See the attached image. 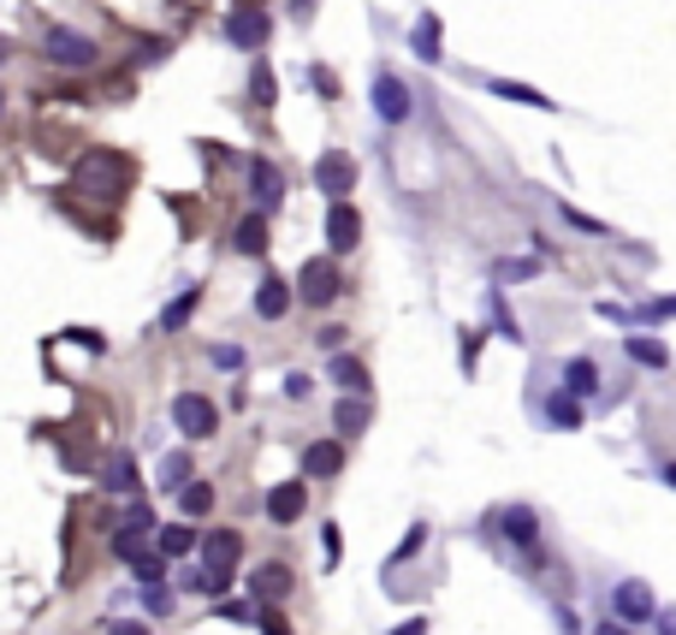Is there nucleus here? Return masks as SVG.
Instances as JSON below:
<instances>
[{
  "label": "nucleus",
  "mask_w": 676,
  "mask_h": 635,
  "mask_svg": "<svg viewBox=\"0 0 676 635\" xmlns=\"http://www.w3.org/2000/svg\"><path fill=\"white\" fill-rule=\"evenodd\" d=\"M392 635H428V617H409L404 630H392Z\"/></svg>",
  "instance_id": "obj_43"
},
{
  "label": "nucleus",
  "mask_w": 676,
  "mask_h": 635,
  "mask_svg": "<svg viewBox=\"0 0 676 635\" xmlns=\"http://www.w3.org/2000/svg\"><path fill=\"white\" fill-rule=\"evenodd\" d=\"M498 274H505V279H534V274H540V261H505Z\"/></svg>",
  "instance_id": "obj_35"
},
{
  "label": "nucleus",
  "mask_w": 676,
  "mask_h": 635,
  "mask_svg": "<svg viewBox=\"0 0 676 635\" xmlns=\"http://www.w3.org/2000/svg\"><path fill=\"white\" fill-rule=\"evenodd\" d=\"M374 113H380L386 125H404L409 113H416V101H409V83L392 78V71H380V78H374Z\"/></svg>",
  "instance_id": "obj_7"
},
{
  "label": "nucleus",
  "mask_w": 676,
  "mask_h": 635,
  "mask_svg": "<svg viewBox=\"0 0 676 635\" xmlns=\"http://www.w3.org/2000/svg\"><path fill=\"white\" fill-rule=\"evenodd\" d=\"M291 7H297V19H303V12H308V0H291Z\"/></svg>",
  "instance_id": "obj_47"
},
{
  "label": "nucleus",
  "mask_w": 676,
  "mask_h": 635,
  "mask_svg": "<svg viewBox=\"0 0 676 635\" xmlns=\"http://www.w3.org/2000/svg\"><path fill=\"white\" fill-rule=\"evenodd\" d=\"M268 31H273L268 12H256V7H238V12L226 19V36L238 42V48H261V42H268Z\"/></svg>",
  "instance_id": "obj_11"
},
{
  "label": "nucleus",
  "mask_w": 676,
  "mask_h": 635,
  "mask_svg": "<svg viewBox=\"0 0 676 635\" xmlns=\"http://www.w3.org/2000/svg\"><path fill=\"white\" fill-rule=\"evenodd\" d=\"M303 505H308V487L303 481H279L268 493V516H273V523H297Z\"/></svg>",
  "instance_id": "obj_13"
},
{
  "label": "nucleus",
  "mask_w": 676,
  "mask_h": 635,
  "mask_svg": "<svg viewBox=\"0 0 676 635\" xmlns=\"http://www.w3.org/2000/svg\"><path fill=\"white\" fill-rule=\"evenodd\" d=\"M256 624H261V635H291V624H285V617H279V612H261Z\"/></svg>",
  "instance_id": "obj_36"
},
{
  "label": "nucleus",
  "mask_w": 676,
  "mask_h": 635,
  "mask_svg": "<svg viewBox=\"0 0 676 635\" xmlns=\"http://www.w3.org/2000/svg\"><path fill=\"white\" fill-rule=\"evenodd\" d=\"M487 528H498L505 541H517V546H534L540 541V516L528 511V505H510V511H498Z\"/></svg>",
  "instance_id": "obj_10"
},
{
  "label": "nucleus",
  "mask_w": 676,
  "mask_h": 635,
  "mask_svg": "<svg viewBox=\"0 0 676 635\" xmlns=\"http://www.w3.org/2000/svg\"><path fill=\"white\" fill-rule=\"evenodd\" d=\"M196 546H202V565H209V570H232V565H238V553H244V541L232 535V528H209Z\"/></svg>",
  "instance_id": "obj_12"
},
{
  "label": "nucleus",
  "mask_w": 676,
  "mask_h": 635,
  "mask_svg": "<svg viewBox=\"0 0 676 635\" xmlns=\"http://www.w3.org/2000/svg\"><path fill=\"white\" fill-rule=\"evenodd\" d=\"M108 635H149V630H143V624H113Z\"/></svg>",
  "instance_id": "obj_44"
},
{
  "label": "nucleus",
  "mask_w": 676,
  "mask_h": 635,
  "mask_svg": "<svg viewBox=\"0 0 676 635\" xmlns=\"http://www.w3.org/2000/svg\"><path fill=\"white\" fill-rule=\"evenodd\" d=\"M374 422V410H369V398H338V410H333V427H338V434H362V427H369Z\"/></svg>",
  "instance_id": "obj_19"
},
{
  "label": "nucleus",
  "mask_w": 676,
  "mask_h": 635,
  "mask_svg": "<svg viewBox=\"0 0 676 635\" xmlns=\"http://www.w3.org/2000/svg\"><path fill=\"white\" fill-rule=\"evenodd\" d=\"M42 54H48L60 71H90L95 60H101V48L83 31H66V24H54L48 36H42Z\"/></svg>",
  "instance_id": "obj_2"
},
{
  "label": "nucleus",
  "mask_w": 676,
  "mask_h": 635,
  "mask_svg": "<svg viewBox=\"0 0 676 635\" xmlns=\"http://www.w3.org/2000/svg\"><path fill=\"white\" fill-rule=\"evenodd\" d=\"M184 553H196V528H184V523L160 528V558H184Z\"/></svg>",
  "instance_id": "obj_26"
},
{
  "label": "nucleus",
  "mask_w": 676,
  "mask_h": 635,
  "mask_svg": "<svg viewBox=\"0 0 676 635\" xmlns=\"http://www.w3.org/2000/svg\"><path fill=\"white\" fill-rule=\"evenodd\" d=\"M487 90H493V96H505V101H517V108H557L552 96L528 90V83H510V78H487Z\"/></svg>",
  "instance_id": "obj_21"
},
{
  "label": "nucleus",
  "mask_w": 676,
  "mask_h": 635,
  "mask_svg": "<svg viewBox=\"0 0 676 635\" xmlns=\"http://www.w3.org/2000/svg\"><path fill=\"white\" fill-rule=\"evenodd\" d=\"M623 350H629V363H641V368H665L671 357H665V345H653L646 333H629L623 338Z\"/></svg>",
  "instance_id": "obj_23"
},
{
  "label": "nucleus",
  "mask_w": 676,
  "mask_h": 635,
  "mask_svg": "<svg viewBox=\"0 0 676 635\" xmlns=\"http://www.w3.org/2000/svg\"><path fill=\"white\" fill-rule=\"evenodd\" d=\"M179 511H184V516H209V511H214V487H209V481H184V487H179Z\"/></svg>",
  "instance_id": "obj_24"
},
{
  "label": "nucleus",
  "mask_w": 676,
  "mask_h": 635,
  "mask_svg": "<svg viewBox=\"0 0 676 635\" xmlns=\"http://www.w3.org/2000/svg\"><path fill=\"white\" fill-rule=\"evenodd\" d=\"M249 197H256V209L268 214V209H279V197H285V179H279V167L273 160H249Z\"/></svg>",
  "instance_id": "obj_9"
},
{
  "label": "nucleus",
  "mask_w": 676,
  "mask_h": 635,
  "mask_svg": "<svg viewBox=\"0 0 676 635\" xmlns=\"http://www.w3.org/2000/svg\"><path fill=\"white\" fill-rule=\"evenodd\" d=\"M646 321H665V315H676V298H665V303H653V309H641Z\"/></svg>",
  "instance_id": "obj_41"
},
{
  "label": "nucleus",
  "mask_w": 676,
  "mask_h": 635,
  "mask_svg": "<svg viewBox=\"0 0 676 635\" xmlns=\"http://www.w3.org/2000/svg\"><path fill=\"white\" fill-rule=\"evenodd\" d=\"M409 48H416L421 60H439V19H433V12L416 24V31H409Z\"/></svg>",
  "instance_id": "obj_28"
},
{
  "label": "nucleus",
  "mask_w": 676,
  "mask_h": 635,
  "mask_svg": "<svg viewBox=\"0 0 676 635\" xmlns=\"http://www.w3.org/2000/svg\"><path fill=\"white\" fill-rule=\"evenodd\" d=\"M120 528H131V535H149V528H155V511H149V505H143V499H137V505L125 511V523H120Z\"/></svg>",
  "instance_id": "obj_33"
},
{
  "label": "nucleus",
  "mask_w": 676,
  "mask_h": 635,
  "mask_svg": "<svg viewBox=\"0 0 676 635\" xmlns=\"http://www.w3.org/2000/svg\"><path fill=\"white\" fill-rule=\"evenodd\" d=\"M125 179H131V160L113 155V149H90L78 167H71V190H78V197H95V202H120Z\"/></svg>",
  "instance_id": "obj_1"
},
{
  "label": "nucleus",
  "mask_w": 676,
  "mask_h": 635,
  "mask_svg": "<svg viewBox=\"0 0 676 635\" xmlns=\"http://www.w3.org/2000/svg\"><path fill=\"white\" fill-rule=\"evenodd\" d=\"M0 120H7V90H0Z\"/></svg>",
  "instance_id": "obj_48"
},
{
  "label": "nucleus",
  "mask_w": 676,
  "mask_h": 635,
  "mask_svg": "<svg viewBox=\"0 0 676 635\" xmlns=\"http://www.w3.org/2000/svg\"><path fill=\"white\" fill-rule=\"evenodd\" d=\"M338 291H345V279H338V268L327 256H315V261H303V274H297V298L303 303H315V309H327Z\"/></svg>",
  "instance_id": "obj_5"
},
{
  "label": "nucleus",
  "mask_w": 676,
  "mask_h": 635,
  "mask_svg": "<svg viewBox=\"0 0 676 635\" xmlns=\"http://www.w3.org/2000/svg\"><path fill=\"white\" fill-rule=\"evenodd\" d=\"M12 60V48H7V36H0V66H7Z\"/></svg>",
  "instance_id": "obj_45"
},
{
  "label": "nucleus",
  "mask_w": 676,
  "mask_h": 635,
  "mask_svg": "<svg viewBox=\"0 0 676 635\" xmlns=\"http://www.w3.org/2000/svg\"><path fill=\"white\" fill-rule=\"evenodd\" d=\"M184 481H190V457L184 452H167V457H160V487H172V493H179Z\"/></svg>",
  "instance_id": "obj_30"
},
{
  "label": "nucleus",
  "mask_w": 676,
  "mask_h": 635,
  "mask_svg": "<svg viewBox=\"0 0 676 635\" xmlns=\"http://www.w3.org/2000/svg\"><path fill=\"white\" fill-rule=\"evenodd\" d=\"M333 380L345 387V398H362V392H369V368H362L357 357H345V350H333Z\"/></svg>",
  "instance_id": "obj_20"
},
{
  "label": "nucleus",
  "mask_w": 676,
  "mask_h": 635,
  "mask_svg": "<svg viewBox=\"0 0 676 635\" xmlns=\"http://www.w3.org/2000/svg\"><path fill=\"white\" fill-rule=\"evenodd\" d=\"M547 422H552V427H582V404H576L570 392H552V398H547Z\"/></svg>",
  "instance_id": "obj_27"
},
{
  "label": "nucleus",
  "mask_w": 676,
  "mask_h": 635,
  "mask_svg": "<svg viewBox=\"0 0 676 635\" xmlns=\"http://www.w3.org/2000/svg\"><path fill=\"white\" fill-rule=\"evenodd\" d=\"M653 612H658V600H653V588H646L641 576H623V582L611 588V617L617 624H653Z\"/></svg>",
  "instance_id": "obj_3"
},
{
  "label": "nucleus",
  "mask_w": 676,
  "mask_h": 635,
  "mask_svg": "<svg viewBox=\"0 0 676 635\" xmlns=\"http://www.w3.org/2000/svg\"><path fill=\"white\" fill-rule=\"evenodd\" d=\"M196 298H202V291H196V286H184L179 298H172L167 309H160V333H179L184 321H190V309H196Z\"/></svg>",
  "instance_id": "obj_22"
},
{
  "label": "nucleus",
  "mask_w": 676,
  "mask_h": 635,
  "mask_svg": "<svg viewBox=\"0 0 676 635\" xmlns=\"http://www.w3.org/2000/svg\"><path fill=\"white\" fill-rule=\"evenodd\" d=\"M214 363H219V368H244V350H238V345H219Z\"/></svg>",
  "instance_id": "obj_39"
},
{
  "label": "nucleus",
  "mask_w": 676,
  "mask_h": 635,
  "mask_svg": "<svg viewBox=\"0 0 676 635\" xmlns=\"http://www.w3.org/2000/svg\"><path fill=\"white\" fill-rule=\"evenodd\" d=\"M219 617H226V624H244V617H249V605H238V600H226V605H219Z\"/></svg>",
  "instance_id": "obj_40"
},
{
  "label": "nucleus",
  "mask_w": 676,
  "mask_h": 635,
  "mask_svg": "<svg viewBox=\"0 0 676 635\" xmlns=\"http://www.w3.org/2000/svg\"><path fill=\"white\" fill-rule=\"evenodd\" d=\"M653 630H658V635H676V605H658V612H653Z\"/></svg>",
  "instance_id": "obj_37"
},
{
  "label": "nucleus",
  "mask_w": 676,
  "mask_h": 635,
  "mask_svg": "<svg viewBox=\"0 0 676 635\" xmlns=\"http://www.w3.org/2000/svg\"><path fill=\"white\" fill-rule=\"evenodd\" d=\"M665 487H676V464H665Z\"/></svg>",
  "instance_id": "obj_46"
},
{
  "label": "nucleus",
  "mask_w": 676,
  "mask_h": 635,
  "mask_svg": "<svg viewBox=\"0 0 676 635\" xmlns=\"http://www.w3.org/2000/svg\"><path fill=\"white\" fill-rule=\"evenodd\" d=\"M315 185L327 190L333 202H345L350 190H357V160H350L345 149H327V155L315 160Z\"/></svg>",
  "instance_id": "obj_6"
},
{
  "label": "nucleus",
  "mask_w": 676,
  "mask_h": 635,
  "mask_svg": "<svg viewBox=\"0 0 676 635\" xmlns=\"http://www.w3.org/2000/svg\"><path fill=\"white\" fill-rule=\"evenodd\" d=\"M338 469H345V446H338V439H315V446L303 452V476L327 481V476H338Z\"/></svg>",
  "instance_id": "obj_14"
},
{
  "label": "nucleus",
  "mask_w": 676,
  "mask_h": 635,
  "mask_svg": "<svg viewBox=\"0 0 676 635\" xmlns=\"http://www.w3.org/2000/svg\"><path fill=\"white\" fill-rule=\"evenodd\" d=\"M557 392L594 398V392H599V363H594V357H570V363H564V387H557Z\"/></svg>",
  "instance_id": "obj_16"
},
{
  "label": "nucleus",
  "mask_w": 676,
  "mask_h": 635,
  "mask_svg": "<svg viewBox=\"0 0 676 635\" xmlns=\"http://www.w3.org/2000/svg\"><path fill=\"white\" fill-rule=\"evenodd\" d=\"M249 96H256V108H273V71L256 66V78H249Z\"/></svg>",
  "instance_id": "obj_32"
},
{
  "label": "nucleus",
  "mask_w": 676,
  "mask_h": 635,
  "mask_svg": "<svg viewBox=\"0 0 676 635\" xmlns=\"http://www.w3.org/2000/svg\"><path fill=\"white\" fill-rule=\"evenodd\" d=\"M357 238H362V214L350 209V202H333V209H327V249H333V256H350Z\"/></svg>",
  "instance_id": "obj_8"
},
{
  "label": "nucleus",
  "mask_w": 676,
  "mask_h": 635,
  "mask_svg": "<svg viewBox=\"0 0 676 635\" xmlns=\"http://www.w3.org/2000/svg\"><path fill=\"white\" fill-rule=\"evenodd\" d=\"M172 422H179L184 439H209L214 427H219V410L202 392H179V398H172Z\"/></svg>",
  "instance_id": "obj_4"
},
{
  "label": "nucleus",
  "mask_w": 676,
  "mask_h": 635,
  "mask_svg": "<svg viewBox=\"0 0 676 635\" xmlns=\"http://www.w3.org/2000/svg\"><path fill=\"white\" fill-rule=\"evenodd\" d=\"M594 635H635L629 624H617V617H606V624H594Z\"/></svg>",
  "instance_id": "obj_42"
},
{
  "label": "nucleus",
  "mask_w": 676,
  "mask_h": 635,
  "mask_svg": "<svg viewBox=\"0 0 676 635\" xmlns=\"http://www.w3.org/2000/svg\"><path fill=\"white\" fill-rule=\"evenodd\" d=\"M249 594L256 600H285L291 594V570L285 565H261L256 576H249Z\"/></svg>",
  "instance_id": "obj_18"
},
{
  "label": "nucleus",
  "mask_w": 676,
  "mask_h": 635,
  "mask_svg": "<svg viewBox=\"0 0 676 635\" xmlns=\"http://www.w3.org/2000/svg\"><path fill=\"white\" fill-rule=\"evenodd\" d=\"M184 582L196 588V594H226V588H232V570H209V565H202L196 576H184Z\"/></svg>",
  "instance_id": "obj_31"
},
{
  "label": "nucleus",
  "mask_w": 676,
  "mask_h": 635,
  "mask_svg": "<svg viewBox=\"0 0 676 635\" xmlns=\"http://www.w3.org/2000/svg\"><path fill=\"white\" fill-rule=\"evenodd\" d=\"M421 541H428V528H421V523H416V528H409V535H404V546H398V558H416V553H421ZM398 558H392V565H398Z\"/></svg>",
  "instance_id": "obj_34"
},
{
  "label": "nucleus",
  "mask_w": 676,
  "mask_h": 635,
  "mask_svg": "<svg viewBox=\"0 0 676 635\" xmlns=\"http://www.w3.org/2000/svg\"><path fill=\"white\" fill-rule=\"evenodd\" d=\"M285 309H291V286L279 274H268V279H261V291H256V315L261 321H279Z\"/></svg>",
  "instance_id": "obj_17"
},
{
  "label": "nucleus",
  "mask_w": 676,
  "mask_h": 635,
  "mask_svg": "<svg viewBox=\"0 0 676 635\" xmlns=\"http://www.w3.org/2000/svg\"><path fill=\"white\" fill-rule=\"evenodd\" d=\"M232 244H238L244 256H261V249H268V220H261V214H249L244 226L232 232Z\"/></svg>",
  "instance_id": "obj_25"
},
{
  "label": "nucleus",
  "mask_w": 676,
  "mask_h": 635,
  "mask_svg": "<svg viewBox=\"0 0 676 635\" xmlns=\"http://www.w3.org/2000/svg\"><path fill=\"white\" fill-rule=\"evenodd\" d=\"M131 576H137L143 588H160V576H167V558H160V553H137V558H131Z\"/></svg>",
  "instance_id": "obj_29"
},
{
  "label": "nucleus",
  "mask_w": 676,
  "mask_h": 635,
  "mask_svg": "<svg viewBox=\"0 0 676 635\" xmlns=\"http://www.w3.org/2000/svg\"><path fill=\"white\" fill-rule=\"evenodd\" d=\"M101 487H108V493H137V457H131V452H108V464H101Z\"/></svg>",
  "instance_id": "obj_15"
},
{
  "label": "nucleus",
  "mask_w": 676,
  "mask_h": 635,
  "mask_svg": "<svg viewBox=\"0 0 676 635\" xmlns=\"http://www.w3.org/2000/svg\"><path fill=\"white\" fill-rule=\"evenodd\" d=\"M308 392H315V380H308V375H285V398H308Z\"/></svg>",
  "instance_id": "obj_38"
}]
</instances>
